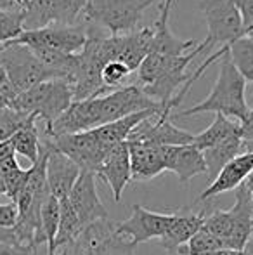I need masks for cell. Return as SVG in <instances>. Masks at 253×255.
<instances>
[{
	"mask_svg": "<svg viewBox=\"0 0 253 255\" xmlns=\"http://www.w3.org/2000/svg\"><path fill=\"white\" fill-rule=\"evenodd\" d=\"M198 113H220L227 118H236L238 122H241L250 113V108L247 104V80L234 66L229 52L220 57L219 75L206 99L187 110H182L180 113L172 115V120Z\"/></svg>",
	"mask_w": 253,
	"mask_h": 255,
	"instance_id": "obj_1",
	"label": "cell"
},
{
	"mask_svg": "<svg viewBox=\"0 0 253 255\" xmlns=\"http://www.w3.org/2000/svg\"><path fill=\"white\" fill-rule=\"evenodd\" d=\"M160 0H88L84 10V23L106 28L109 35L135 31L142 12Z\"/></svg>",
	"mask_w": 253,
	"mask_h": 255,
	"instance_id": "obj_2",
	"label": "cell"
},
{
	"mask_svg": "<svg viewBox=\"0 0 253 255\" xmlns=\"http://www.w3.org/2000/svg\"><path fill=\"white\" fill-rule=\"evenodd\" d=\"M71 103L73 92L68 82L47 80L23 94H17L10 106L26 115H35L38 120H44L45 128H49L70 108Z\"/></svg>",
	"mask_w": 253,
	"mask_h": 255,
	"instance_id": "obj_3",
	"label": "cell"
},
{
	"mask_svg": "<svg viewBox=\"0 0 253 255\" xmlns=\"http://www.w3.org/2000/svg\"><path fill=\"white\" fill-rule=\"evenodd\" d=\"M0 66L7 71L17 94L30 91L42 82L56 80L54 75L33 56L26 45L12 40L0 44Z\"/></svg>",
	"mask_w": 253,
	"mask_h": 255,
	"instance_id": "obj_4",
	"label": "cell"
},
{
	"mask_svg": "<svg viewBox=\"0 0 253 255\" xmlns=\"http://www.w3.org/2000/svg\"><path fill=\"white\" fill-rule=\"evenodd\" d=\"M199 3L208 24L206 38L199 44L201 52L213 45L229 47L238 38L245 37L240 10L233 0H199Z\"/></svg>",
	"mask_w": 253,
	"mask_h": 255,
	"instance_id": "obj_5",
	"label": "cell"
},
{
	"mask_svg": "<svg viewBox=\"0 0 253 255\" xmlns=\"http://www.w3.org/2000/svg\"><path fill=\"white\" fill-rule=\"evenodd\" d=\"M12 42L26 47H44L66 54H77L87 42V24H51L38 30H24Z\"/></svg>",
	"mask_w": 253,
	"mask_h": 255,
	"instance_id": "obj_6",
	"label": "cell"
},
{
	"mask_svg": "<svg viewBox=\"0 0 253 255\" xmlns=\"http://www.w3.org/2000/svg\"><path fill=\"white\" fill-rule=\"evenodd\" d=\"M88 0H28L24 5V30L51 24H77Z\"/></svg>",
	"mask_w": 253,
	"mask_h": 255,
	"instance_id": "obj_7",
	"label": "cell"
},
{
	"mask_svg": "<svg viewBox=\"0 0 253 255\" xmlns=\"http://www.w3.org/2000/svg\"><path fill=\"white\" fill-rule=\"evenodd\" d=\"M194 134L175 127L172 122V110L165 108L162 113L141 122L132 130L127 141L148 146H186L192 144Z\"/></svg>",
	"mask_w": 253,
	"mask_h": 255,
	"instance_id": "obj_8",
	"label": "cell"
},
{
	"mask_svg": "<svg viewBox=\"0 0 253 255\" xmlns=\"http://www.w3.org/2000/svg\"><path fill=\"white\" fill-rule=\"evenodd\" d=\"M45 141L56 149V151L63 153L64 156L70 158L73 163L78 165V168L84 172H92L94 174L95 168L99 167L104 156L109 151H106L99 141L95 139L94 132H78V134H64L56 135V137H49L45 135Z\"/></svg>",
	"mask_w": 253,
	"mask_h": 255,
	"instance_id": "obj_9",
	"label": "cell"
},
{
	"mask_svg": "<svg viewBox=\"0 0 253 255\" xmlns=\"http://www.w3.org/2000/svg\"><path fill=\"white\" fill-rule=\"evenodd\" d=\"M99 111H101V125L111 124L128 115L139 113L146 110H163L158 103L142 92L137 85H125V87L115 89L104 96H99Z\"/></svg>",
	"mask_w": 253,
	"mask_h": 255,
	"instance_id": "obj_10",
	"label": "cell"
},
{
	"mask_svg": "<svg viewBox=\"0 0 253 255\" xmlns=\"http://www.w3.org/2000/svg\"><path fill=\"white\" fill-rule=\"evenodd\" d=\"M173 214H158V212L148 210L141 205L132 207V214L127 221L115 224L116 236H128L132 238V245L137 247L153 238H162L169 226L172 224Z\"/></svg>",
	"mask_w": 253,
	"mask_h": 255,
	"instance_id": "obj_11",
	"label": "cell"
},
{
	"mask_svg": "<svg viewBox=\"0 0 253 255\" xmlns=\"http://www.w3.org/2000/svg\"><path fill=\"white\" fill-rule=\"evenodd\" d=\"M68 202L73 207L84 229L94 222L108 219V212L99 200L97 188H95V174L92 172H80L70 196H68Z\"/></svg>",
	"mask_w": 253,
	"mask_h": 255,
	"instance_id": "obj_12",
	"label": "cell"
},
{
	"mask_svg": "<svg viewBox=\"0 0 253 255\" xmlns=\"http://www.w3.org/2000/svg\"><path fill=\"white\" fill-rule=\"evenodd\" d=\"M95 177H101L106 184L111 188L113 198L118 203L122 200V195L125 188L132 181V170H130V153H128V144L120 142L109 153L104 156V160L95 168Z\"/></svg>",
	"mask_w": 253,
	"mask_h": 255,
	"instance_id": "obj_13",
	"label": "cell"
},
{
	"mask_svg": "<svg viewBox=\"0 0 253 255\" xmlns=\"http://www.w3.org/2000/svg\"><path fill=\"white\" fill-rule=\"evenodd\" d=\"M175 2L172 0H162L160 12L156 21L151 24L153 28V40H151V52L162 54V56L179 57L184 54L191 52L192 47H198V42L192 38H180L169 28L170 9Z\"/></svg>",
	"mask_w": 253,
	"mask_h": 255,
	"instance_id": "obj_14",
	"label": "cell"
},
{
	"mask_svg": "<svg viewBox=\"0 0 253 255\" xmlns=\"http://www.w3.org/2000/svg\"><path fill=\"white\" fill-rule=\"evenodd\" d=\"M49 149L47 154V186L51 196H54L58 202L68 200L71 189H73L75 182H77L78 175H80V168L77 163L64 156L63 153L56 151L47 141H42Z\"/></svg>",
	"mask_w": 253,
	"mask_h": 255,
	"instance_id": "obj_15",
	"label": "cell"
},
{
	"mask_svg": "<svg viewBox=\"0 0 253 255\" xmlns=\"http://www.w3.org/2000/svg\"><path fill=\"white\" fill-rule=\"evenodd\" d=\"M229 215L233 219V231L226 247L243 252L253 236V195L245 182L236 188V202L229 210Z\"/></svg>",
	"mask_w": 253,
	"mask_h": 255,
	"instance_id": "obj_16",
	"label": "cell"
},
{
	"mask_svg": "<svg viewBox=\"0 0 253 255\" xmlns=\"http://www.w3.org/2000/svg\"><path fill=\"white\" fill-rule=\"evenodd\" d=\"M165 168L179 177L182 184H187L192 177L206 174L203 153L192 144L186 146H162Z\"/></svg>",
	"mask_w": 253,
	"mask_h": 255,
	"instance_id": "obj_17",
	"label": "cell"
},
{
	"mask_svg": "<svg viewBox=\"0 0 253 255\" xmlns=\"http://www.w3.org/2000/svg\"><path fill=\"white\" fill-rule=\"evenodd\" d=\"M253 172V153H241L234 160H231L222 170L217 174V177L208 184V188L198 196V202L210 200L217 195L233 191L240 188Z\"/></svg>",
	"mask_w": 253,
	"mask_h": 255,
	"instance_id": "obj_18",
	"label": "cell"
},
{
	"mask_svg": "<svg viewBox=\"0 0 253 255\" xmlns=\"http://www.w3.org/2000/svg\"><path fill=\"white\" fill-rule=\"evenodd\" d=\"M127 144L130 153L132 181H149L167 170L162 146H148L130 141H127Z\"/></svg>",
	"mask_w": 253,
	"mask_h": 255,
	"instance_id": "obj_19",
	"label": "cell"
},
{
	"mask_svg": "<svg viewBox=\"0 0 253 255\" xmlns=\"http://www.w3.org/2000/svg\"><path fill=\"white\" fill-rule=\"evenodd\" d=\"M151 40H153L151 26L137 28L135 31L120 35V51L116 61L127 64L132 71H137L139 64L151 52Z\"/></svg>",
	"mask_w": 253,
	"mask_h": 255,
	"instance_id": "obj_20",
	"label": "cell"
},
{
	"mask_svg": "<svg viewBox=\"0 0 253 255\" xmlns=\"http://www.w3.org/2000/svg\"><path fill=\"white\" fill-rule=\"evenodd\" d=\"M205 222V214H182L175 212L172 224L162 236V247L169 252L179 250L203 228Z\"/></svg>",
	"mask_w": 253,
	"mask_h": 255,
	"instance_id": "obj_21",
	"label": "cell"
},
{
	"mask_svg": "<svg viewBox=\"0 0 253 255\" xmlns=\"http://www.w3.org/2000/svg\"><path fill=\"white\" fill-rule=\"evenodd\" d=\"M201 153H203V158H205L206 175H208L210 182H212L213 179L217 177V174H219L231 160H234V158L240 156L241 153H245L243 139H241V135H233V137L222 141L220 144L205 149V151H201Z\"/></svg>",
	"mask_w": 253,
	"mask_h": 255,
	"instance_id": "obj_22",
	"label": "cell"
},
{
	"mask_svg": "<svg viewBox=\"0 0 253 255\" xmlns=\"http://www.w3.org/2000/svg\"><path fill=\"white\" fill-rule=\"evenodd\" d=\"M233 135H240V124L229 120L224 115L215 113V120L212 122V125L194 135L192 146L199 151H205V149L213 148V146L220 144L222 141L233 137Z\"/></svg>",
	"mask_w": 253,
	"mask_h": 255,
	"instance_id": "obj_23",
	"label": "cell"
},
{
	"mask_svg": "<svg viewBox=\"0 0 253 255\" xmlns=\"http://www.w3.org/2000/svg\"><path fill=\"white\" fill-rule=\"evenodd\" d=\"M82 231H84V228H82L70 202L68 200L59 202V228L58 236H56V252L59 249H63V252L66 254L70 252V249L75 245Z\"/></svg>",
	"mask_w": 253,
	"mask_h": 255,
	"instance_id": "obj_24",
	"label": "cell"
},
{
	"mask_svg": "<svg viewBox=\"0 0 253 255\" xmlns=\"http://www.w3.org/2000/svg\"><path fill=\"white\" fill-rule=\"evenodd\" d=\"M10 144L14 153L24 156L33 165L40 158V134L37 128V118H31L21 130H17L10 137Z\"/></svg>",
	"mask_w": 253,
	"mask_h": 255,
	"instance_id": "obj_25",
	"label": "cell"
},
{
	"mask_svg": "<svg viewBox=\"0 0 253 255\" xmlns=\"http://www.w3.org/2000/svg\"><path fill=\"white\" fill-rule=\"evenodd\" d=\"M175 59L177 57L149 52L137 68V82H135V85L141 89L151 85L153 82L158 80L165 71H169V68L175 63Z\"/></svg>",
	"mask_w": 253,
	"mask_h": 255,
	"instance_id": "obj_26",
	"label": "cell"
},
{
	"mask_svg": "<svg viewBox=\"0 0 253 255\" xmlns=\"http://www.w3.org/2000/svg\"><path fill=\"white\" fill-rule=\"evenodd\" d=\"M234 66L247 82H253V38L241 37L227 47Z\"/></svg>",
	"mask_w": 253,
	"mask_h": 255,
	"instance_id": "obj_27",
	"label": "cell"
},
{
	"mask_svg": "<svg viewBox=\"0 0 253 255\" xmlns=\"http://www.w3.org/2000/svg\"><path fill=\"white\" fill-rule=\"evenodd\" d=\"M31 118H37V117L35 115H26L12 106L2 108L0 110V142L10 141V137L17 130H21Z\"/></svg>",
	"mask_w": 253,
	"mask_h": 255,
	"instance_id": "obj_28",
	"label": "cell"
},
{
	"mask_svg": "<svg viewBox=\"0 0 253 255\" xmlns=\"http://www.w3.org/2000/svg\"><path fill=\"white\" fill-rule=\"evenodd\" d=\"M24 31L23 9H0V44L16 40Z\"/></svg>",
	"mask_w": 253,
	"mask_h": 255,
	"instance_id": "obj_29",
	"label": "cell"
},
{
	"mask_svg": "<svg viewBox=\"0 0 253 255\" xmlns=\"http://www.w3.org/2000/svg\"><path fill=\"white\" fill-rule=\"evenodd\" d=\"M219 249H224V243L217 236H213L210 231H206L205 228H201L177 252H179V255H205Z\"/></svg>",
	"mask_w": 253,
	"mask_h": 255,
	"instance_id": "obj_30",
	"label": "cell"
},
{
	"mask_svg": "<svg viewBox=\"0 0 253 255\" xmlns=\"http://www.w3.org/2000/svg\"><path fill=\"white\" fill-rule=\"evenodd\" d=\"M134 71L127 66V64L120 63V61H109L108 64H104L101 70V80L109 91L115 89L125 87V80Z\"/></svg>",
	"mask_w": 253,
	"mask_h": 255,
	"instance_id": "obj_31",
	"label": "cell"
},
{
	"mask_svg": "<svg viewBox=\"0 0 253 255\" xmlns=\"http://www.w3.org/2000/svg\"><path fill=\"white\" fill-rule=\"evenodd\" d=\"M134 249L132 242H125L123 236H116L113 231L92 250L90 255H135Z\"/></svg>",
	"mask_w": 253,
	"mask_h": 255,
	"instance_id": "obj_32",
	"label": "cell"
},
{
	"mask_svg": "<svg viewBox=\"0 0 253 255\" xmlns=\"http://www.w3.org/2000/svg\"><path fill=\"white\" fill-rule=\"evenodd\" d=\"M19 217L17 205L14 202L10 203H0V228L3 229H14Z\"/></svg>",
	"mask_w": 253,
	"mask_h": 255,
	"instance_id": "obj_33",
	"label": "cell"
},
{
	"mask_svg": "<svg viewBox=\"0 0 253 255\" xmlns=\"http://www.w3.org/2000/svg\"><path fill=\"white\" fill-rule=\"evenodd\" d=\"M0 96H2V98L5 99L9 104H12L14 99L17 98L16 89H14L12 82H10L7 71L3 70V66H0Z\"/></svg>",
	"mask_w": 253,
	"mask_h": 255,
	"instance_id": "obj_34",
	"label": "cell"
},
{
	"mask_svg": "<svg viewBox=\"0 0 253 255\" xmlns=\"http://www.w3.org/2000/svg\"><path fill=\"white\" fill-rule=\"evenodd\" d=\"M240 135L243 141L253 142V111H250V113L240 122Z\"/></svg>",
	"mask_w": 253,
	"mask_h": 255,
	"instance_id": "obj_35",
	"label": "cell"
},
{
	"mask_svg": "<svg viewBox=\"0 0 253 255\" xmlns=\"http://www.w3.org/2000/svg\"><path fill=\"white\" fill-rule=\"evenodd\" d=\"M205 255H245V252H240V250H234V249H227V247H224V249L213 250V252H210V254H205Z\"/></svg>",
	"mask_w": 253,
	"mask_h": 255,
	"instance_id": "obj_36",
	"label": "cell"
},
{
	"mask_svg": "<svg viewBox=\"0 0 253 255\" xmlns=\"http://www.w3.org/2000/svg\"><path fill=\"white\" fill-rule=\"evenodd\" d=\"M245 255H253V236L250 238V242L247 243V247H245Z\"/></svg>",
	"mask_w": 253,
	"mask_h": 255,
	"instance_id": "obj_37",
	"label": "cell"
},
{
	"mask_svg": "<svg viewBox=\"0 0 253 255\" xmlns=\"http://www.w3.org/2000/svg\"><path fill=\"white\" fill-rule=\"evenodd\" d=\"M247 104H248V108H250V111H253V87L247 94Z\"/></svg>",
	"mask_w": 253,
	"mask_h": 255,
	"instance_id": "obj_38",
	"label": "cell"
},
{
	"mask_svg": "<svg viewBox=\"0 0 253 255\" xmlns=\"http://www.w3.org/2000/svg\"><path fill=\"white\" fill-rule=\"evenodd\" d=\"M5 106H10V104H9V103H7V101H5V99H3V98H2V96H0V110H2V108H5Z\"/></svg>",
	"mask_w": 253,
	"mask_h": 255,
	"instance_id": "obj_39",
	"label": "cell"
},
{
	"mask_svg": "<svg viewBox=\"0 0 253 255\" xmlns=\"http://www.w3.org/2000/svg\"><path fill=\"white\" fill-rule=\"evenodd\" d=\"M35 255H37V254H35Z\"/></svg>",
	"mask_w": 253,
	"mask_h": 255,
	"instance_id": "obj_40",
	"label": "cell"
}]
</instances>
